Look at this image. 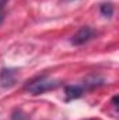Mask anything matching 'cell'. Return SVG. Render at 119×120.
<instances>
[{"mask_svg": "<svg viewBox=\"0 0 119 120\" xmlns=\"http://www.w3.org/2000/svg\"><path fill=\"white\" fill-rule=\"evenodd\" d=\"M58 85H59V81H53V80L48 78L46 75H39L25 85V90L32 95H39L46 91L55 90Z\"/></svg>", "mask_w": 119, "mask_h": 120, "instance_id": "cell-1", "label": "cell"}, {"mask_svg": "<svg viewBox=\"0 0 119 120\" xmlns=\"http://www.w3.org/2000/svg\"><path fill=\"white\" fill-rule=\"evenodd\" d=\"M92 36H94V30L91 27H88V25H84V27H81L80 30L71 36L70 42H71V45L80 46V45H84L86 42H88Z\"/></svg>", "mask_w": 119, "mask_h": 120, "instance_id": "cell-2", "label": "cell"}, {"mask_svg": "<svg viewBox=\"0 0 119 120\" xmlns=\"http://www.w3.org/2000/svg\"><path fill=\"white\" fill-rule=\"evenodd\" d=\"M18 73L14 68H1L0 70V85L3 88H10L16 84Z\"/></svg>", "mask_w": 119, "mask_h": 120, "instance_id": "cell-3", "label": "cell"}, {"mask_svg": "<svg viewBox=\"0 0 119 120\" xmlns=\"http://www.w3.org/2000/svg\"><path fill=\"white\" fill-rule=\"evenodd\" d=\"M83 92H84V87H81V85H67L64 90V95H66L67 101H73V99L80 98L83 95Z\"/></svg>", "mask_w": 119, "mask_h": 120, "instance_id": "cell-4", "label": "cell"}, {"mask_svg": "<svg viewBox=\"0 0 119 120\" xmlns=\"http://www.w3.org/2000/svg\"><path fill=\"white\" fill-rule=\"evenodd\" d=\"M99 11H101V14L104 17H112V14H114V6L111 3H104V4H101Z\"/></svg>", "mask_w": 119, "mask_h": 120, "instance_id": "cell-5", "label": "cell"}, {"mask_svg": "<svg viewBox=\"0 0 119 120\" xmlns=\"http://www.w3.org/2000/svg\"><path fill=\"white\" fill-rule=\"evenodd\" d=\"M8 0H0V22L3 21V17H4V7L7 4Z\"/></svg>", "mask_w": 119, "mask_h": 120, "instance_id": "cell-6", "label": "cell"}, {"mask_svg": "<svg viewBox=\"0 0 119 120\" xmlns=\"http://www.w3.org/2000/svg\"><path fill=\"white\" fill-rule=\"evenodd\" d=\"M66 1H73V0H66Z\"/></svg>", "mask_w": 119, "mask_h": 120, "instance_id": "cell-7", "label": "cell"}]
</instances>
